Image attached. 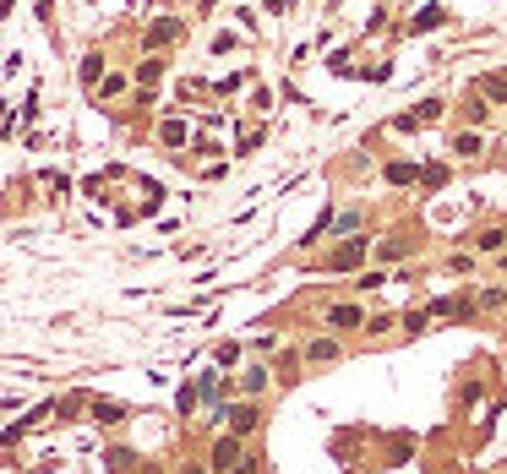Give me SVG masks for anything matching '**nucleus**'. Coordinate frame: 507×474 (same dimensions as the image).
Here are the masks:
<instances>
[{"label": "nucleus", "mask_w": 507, "mask_h": 474, "mask_svg": "<svg viewBox=\"0 0 507 474\" xmlns=\"http://www.w3.org/2000/svg\"><path fill=\"white\" fill-rule=\"evenodd\" d=\"M436 22H442V11H436V6H426V11L415 16V28H436Z\"/></svg>", "instance_id": "nucleus-13"}, {"label": "nucleus", "mask_w": 507, "mask_h": 474, "mask_svg": "<svg viewBox=\"0 0 507 474\" xmlns=\"http://www.w3.org/2000/svg\"><path fill=\"white\" fill-rule=\"evenodd\" d=\"M333 354H338L333 338H317V344H311V360H333Z\"/></svg>", "instance_id": "nucleus-10"}, {"label": "nucleus", "mask_w": 507, "mask_h": 474, "mask_svg": "<svg viewBox=\"0 0 507 474\" xmlns=\"http://www.w3.org/2000/svg\"><path fill=\"white\" fill-rule=\"evenodd\" d=\"M502 240H507L502 230H486V235H480V251H502Z\"/></svg>", "instance_id": "nucleus-12"}, {"label": "nucleus", "mask_w": 507, "mask_h": 474, "mask_svg": "<svg viewBox=\"0 0 507 474\" xmlns=\"http://www.w3.org/2000/svg\"><path fill=\"white\" fill-rule=\"evenodd\" d=\"M224 414H230V431H235V436L257 431V409H251V403H235V409H224Z\"/></svg>", "instance_id": "nucleus-3"}, {"label": "nucleus", "mask_w": 507, "mask_h": 474, "mask_svg": "<svg viewBox=\"0 0 507 474\" xmlns=\"http://www.w3.org/2000/svg\"><path fill=\"white\" fill-rule=\"evenodd\" d=\"M98 66H104V61H98V55H88V61H82V82H98Z\"/></svg>", "instance_id": "nucleus-15"}, {"label": "nucleus", "mask_w": 507, "mask_h": 474, "mask_svg": "<svg viewBox=\"0 0 507 474\" xmlns=\"http://www.w3.org/2000/svg\"><path fill=\"white\" fill-rule=\"evenodd\" d=\"M327 321H333V327H360L366 316H360V306H333V316H327Z\"/></svg>", "instance_id": "nucleus-5"}, {"label": "nucleus", "mask_w": 507, "mask_h": 474, "mask_svg": "<svg viewBox=\"0 0 507 474\" xmlns=\"http://www.w3.org/2000/svg\"><path fill=\"white\" fill-rule=\"evenodd\" d=\"M175 33H180V28H175V22H158V28H153V44H169Z\"/></svg>", "instance_id": "nucleus-14"}, {"label": "nucleus", "mask_w": 507, "mask_h": 474, "mask_svg": "<svg viewBox=\"0 0 507 474\" xmlns=\"http://www.w3.org/2000/svg\"><path fill=\"white\" fill-rule=\"evenodd\" d=\"M360 257H366V240H349V245L333 257V267H338V273H344V267H360Z\"/></svg>", "instance_id": "nucleus-4"}, {"label": "nucleus", "mask_w": 507, "mask_h": 474, "mask_svg": "<svg viewBox=\"0 0 507 474\" xmlns=\"http://www.w3.org/2000/svg\"><path fill=\"white\" fill-rule=\"evenodd\" d=\"M158 71H164L158 61H142V66H137V82H142V88H153V82H158Z\"/></svg>", "instance_id": "nucleus-6"}, {"label": "nucleus", "mask_w": 507, "mask_h": 474, "mask_svg": "<svg viewBox=\"0 0 507 474\" xmlns=\"http://www.w3.org/2000/svg\"><path fill=\"white\" fill-rule=\"evenodd\" d=\"M415 175H420L415 164H393V169H387V180H393V185H404V180H415Z\"/></svg>", "instance_id": "nucleus-9"}, {"label": "nucleus", "mask_w": 507, "mask_h": 474, "mask_svg": "<svg viewBox=\"0 0 507 474\" xmlns=\"http://www.w3.org/2000/svg\"><path fill=\"white\" fill-rule=\"evenodd\" d=\"M208 463H213V474H235V469H240V436H235V431H230V436H218Z\"/></svg>", "instance_id": "nucleus-1"}, {"label": "nucleus", "mask_w": 507, "mask_h": 474, "mask_svg": "<svg viewBox=\"0 0 507 474\" xmlns=\"http://www.w3.org/2000/svg\"><path fill=\"white\" fill-rule=\"evenodd\" d=\"M93 414H98V420H126V409H121V403H104V398L93 403Z\"/></svg>", "instance_id": "nucleus-11"}, {"label": "nucleus", "mask_w": 507, "mask_h": 474, "mask_svg": "<svg viewBox=\"0 0 507 474\" xmlns=\"http://www.w3.org/2000/svg\"><path fill=\"white\" fill-rule=\"evenodd\" d=\"M486 98H496V104H507V77H486Z\"/></svg>", "instance_id": "nucleus-7"}, {"label": "nucleus", "mask_w": 507, "mask_h": 474, "mask_svg": "<svg viewBox=\"0 0 507 474\" xmlns=\"http://www.w3.org/2000/svg\"><path fill=\"white\" fill-rule=\"evenodd\" d=\"M436 115H442V104H436V98H426V104H420L415 115H399V131H415V125H431Z\"/></svg>", "instance_id": "nucleus-2"}, {"label": "nucleus", "mask_w": 507, "mask_h": 474, "mask_svg": "<svg viewBox=\"0 0 507 474\" xmlns=\"http://www.w3.org/2000/svg\"><path fill=\"white\" fill-rule=\"evenodd\" d=\"M453 153H480V137H475V131H459V142H453Z\"/></svg>", "instance_id": "nucleus-8"}]
</instances>
